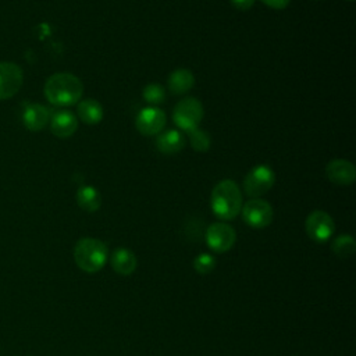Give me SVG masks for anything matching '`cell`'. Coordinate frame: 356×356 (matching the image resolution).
<instances>
[{
  "instance_id": "cell-1",
  "label": "cell",
  "mask_w": 356,
  "mask_h": 356,
  "mask_svg": "<svg viewBox=\"0 0 356 356\" xmlns=\"http://www.w3.org/2000/svg\"><path fill=\"white\" fill-rule=\"evenodd\" d=\"M47 102L57 107H70L79 102L83 93L82 81L70 72L50 75L43 88Z\"/></svg>"
},
{
  "instance_id": "cell-2",
  "label": "cell",
  "mask_w": 356,
  "mask_h": 356,
  "mask_svg": "<svg viewBox=\"0 0 356 356\" xmlns=\"http://www.w3.org/2000/svg\"><path fill=\"white\" fill-rule=\"evenodd\" d=\"M242 192L235 181L221 179L211 191L210 207L214 216L222 221L235 218L242 209Z\"/></svg>"
},
{
  "instance_id": "cell-3",
  "label": "cell",
  "mask_w": 356,
  "mask_h": 356,
  "mask_svg": "<svg viewBox=\"0 0 356 356\" xmlns=\"http://www.w3.org/2000/svg\"><path fill=\"white\" fill-rule=\"evenodd\" d=\"M108 259L107 245L96 238H81L74 248L75 264L85 273H96Z\"/></svg>"
},
{
  "instance_id": "cell-4",
  "label": "cell",
  "mask_w": 356,
  "mask_h": 356,
  "mask_svg": "<svg viewBox=\"0 0 356 356\" xmlns=\"http://www.w3.org/2000/svg\"><path fill=\"white\" fill-rule=\"evenodd\" d=\"M203 115H204V110L200 100L189 96V97L181 99L175 104L172 111V121L179 129L191 132L199 128V124L202 122Z\"/></svg>"
},
{
  "instance_id": "cell-5",
  "label": "cell",
  "mask_w": 356,
  "mask_h": 356,
  "mask_svg": "<svg viewBox=\"0 0 356 356\" xmlns=\"http://www.w3.org/2000/svg\"><path fill=\"white\" fill-rule=\"evenodd\" d=\"M275 182V172L267 164H259L249 170L243 178V191L249 197H259L268 192Z\"/></svg>"
},
{
  "instance_id": "cell-6",
  "label": "cell",
  "mask_w": 356,
  "mask_h": 356,
  "mask_svg": "<svg viewBox=\"0 0 356 356\" xmlns=\"http://www.w3.org/2000/svg\"><path fill=\"white\" fill-rule=\"evenodd\" d=\"M241 214L243 221L252 228H264L271 224L274 211L268 202L254 197L242 204Z\"/></svg>"
},
{
  "instance_id": "cell-7",
  "label": "cell",
  "mask_w": 356,
  "mask_h": 356,
  "mask_svg": "<svg viewBox=\"0 0 356 356\" xmlns=\"http://www.w3.org/2000/svg\"><path fill=\"white\" fill-rule=\"evenodd\" d=\"M305 228L307 236L312 241L323 243L332 236L335 231V224L328 213L323 210H314L306 217Z\"/></svg>"
},
{
  "instance_id": "cell-8",
  "label": "cell",
  "mask_w": 356,
  "mask_h": 356,
  "mask_svg": "<svg viewBox=\"0 0 356 356\" xmlns=\"http://www.w3.org/2000/svg\"><path fill=\"white\" fill-rule=\"evenodd\" d=\"M204 239L213 252L224 253L234 246L236 234L235 229L227 222H213L207 227Z\"/></svg>"
},
{
  "instance_id": "cell-9",
  "label": "cell",
  "mask_w": 356,
  "mask_h": 356,
  "mask_svg": "<svg viewBox=\"0 0 356 356\" xmlns=\"http://www.w3.org/2000/svg\"><path fill=\"white\" fill-rule=\"evenodd\" d=\"M24 82L22 68L11 61H0V100L11 99Z\"/></svg>"
},
{
  "instance_id": "cell-10",
  "label": "cell",
  "mask_w": 356,
  "mask_h": 356,
  "mask_svg": "<svg viewBox=\"0 0 356 356\" xmlns=\"http://www.w3.org/2000/svg\"><path fill=\"white\" fill-rule=\"evenodd\" d=\"M165 114L161 108L156 106L142 108L135 118L136 129L145 136H153L163 131L165 125Z\"/></svg>"
},
{
  "instance_id": "cell-11",
  "label": "cell",
  "mask_w": 356,
  "mask_h": 356,
  "mask_svg": "<svg viewBox=\"0 0 356 356\" xmlns=\"http://www.w3.org/2000/svg\"><path fill=\"white\" fill-rule=\"evenodd\" d=\"M325 175L330 182L339 186H348L356 179V168L349 160L334 159L325 165Z\"/></svg>"
},
{
  "instance_id": "cell-12",
  "label": "cell",
  "mask_w": 356,
  "mask_h": 356,
  "mask_svg": "<svg viewBox=\"0 0 356 356\" xmlns=\"http://www.w3.org/2000/svg\"><path fill=\"white\" fill-rule=\"evenodd\" d=\"M50 131L60 139H67L78 129V118L70 110H57L50 115Z\"/></svg>"
},
{
  "instance_id": "cell-13",
  "label": "cell",
  "mask_w": 356,
  "mask_h": 356,
  "mask_svg": "<svg viewBox=\"0 0 356 356\" xmlns=\"http://www.w3.org/2000/svg\"><path fill=\"white\" fill-rule=\"evenodd\" d=\"M50 121V111L39 103H29L22 111V124L28 131H42Z\"/></svg>"
},
{
  "instance_id": "cell-14",
  "label": "cell",
  "mask_w": 356,
  "mask_h": 356,
  "mask_svg": "<svg viewBox=\"0 0 356 356\" xmlns=\"http://www.w3.org/2000/svg\"><path fill=\"white\" fill-rule=\"evenodd\" d=\"M193 85H195V76L192 71L186 68L174 70L167 79L168 90L177 96L188 93L193 88Z\"/></svg>"
},
{
  "instance_id": "cell-15",
  "label": "cell",
  "mask_w": 356,
  "mask_h": 356,
  "mask_svg": "<svg viewBox=\"0 0 356 356\" xmlns=\"http://www.w3.org/2000/svg\"><path fill=\"white\" fill-rule=\"evenodd\" d=\"M185 146V136L178 129H167L160 134L156 139V147L160 153L164 154H174L184 149Z\"/></svg>"
},
{
  "instance_id": "cell-16",
  "label": "cell",
  "mask_w": 356,
  "mask_h": 356,
  "mask_svg": "<svg viewBox=\"0 0 356 356\" xmlns=\"http://www.w3.org/2000/svg\"><path fill=\"white\" fill-rule=\"evenodd\" d=\"M110 263L113 270L120 275H129L136 268V257L127 248H117L110 256Z\"/></svg>"
},
{
  "instance_id": "cell-17",
  "label": "cell",
  "mask_w": 356,
  "mask_h": 356,
  "mask_svg": "<svg viewBox=\"0 0 356 356\" xmlns=\"http://www.w3.org/2000/svg\"><path fill=\"white\" fill-rule=\"evenodd\" d=\"M76 114L82 122L88 125H95L103 118V107L95 99H85L78 102Z\"/></svg>"
},
{
  "instance_id": "cell-18",
  "label": "cell",
  "mask_w": 356,
  "mask_h": 356,
  "mask_svg": "<svg viewBox=\"0 0 356 356\" xmlns=\"http://www.w3.org/2000/svg\"><path fill=\"white\" fill-rule=\"evenodd\" d=\"M76 203L78 206L89 213H93L96 210H99L100 204H102V196L99 193V191L92 186V185H82L78 188L76 195H75Z\"/></svg>"
},
{
  "instance_id": "cell-19",
  "label": "cell",
  "mask_w": 356,
  "mask_h": 356,
  "mask_svg": "<svg viewBox=\"0 0 356 356\" xmlns=\"http://www.w3.org/2000/svg\"><path fill=\"white\" fill-rule=\"evenodd\" d=\"M331 250L338 257H349L356 250V242L350 235H339L331 243Z\"/></svg>"
},
{
  "instance_id": "cell-20",
  "label": "cell",
  "mask_w": 356,
  "mask_h": 356,
  "mask_svg": "<svg viewBox=\"0 0 356 356\" xmlns=\"http://www.w3.org/2000/svg\"><path fill=\"white\" fill-rule=\"evenodd\" d=\"M142 97L152 106H157L164 102L165 99V89L157 83V82H150L147 83L143 90H142Z\"/></svg>"
},
{
  "instance_id": "cell-21",
  "label": "cell",
  "mask_w": 356,
  "mask_h": 356,
  "mask_svg": "<svg viewBox=\"0 0 356 356\" xmlns=\"http://www.w3.org/2000/svg\"><path fill=\"white\" fill-rule=\"evenodd\" d=\"M189 142L191 146L195 152H207L210 149L211 145V138L209 136V134L200 128H196L193 131L189 132Z\"/></svg>"
},
{
  "instance_id": "cell-22",
  "label": "cell",
  "mask_w": 356,
  "mask_h": 356,
  "mask_svg": "<svg viewBox=\"0 0 356 356\" xmlns=\"http://www.w3.org/2000/svg\"><path fill=\"white\" fill-rule=\"evenodd\" d=\"M193 268L197 274H210L216 268V259L210 253H200L193 260Z\"/></svg>"
},
{
  "instance_id": "cell-23",
  "label": "cell",
  "mask_w": 356,
  "mask_h": 356,
  "mask_svg": "<svg viewBox=\"0 0 356 356\" xmlns=\"http://www.w3.org/2000/svg\"><path fill=\"white\" fill-rule=\"evenodd\" d=\"M263 4H266L267 7L270 8H274V10H282V8H286L291 3V0H260Z\"/></svg>"
},
{
  "instance_id": "cell-24",
  "label": "cell",
  "mask_w": 356,
  "mask_h": 356,
  "mask_svg": "<svg viewBox=\"0 0 356 356\" xmlns=\"http://www.w3.org/2000/svg\"><path fill=\"white\" fill-rule=\"evenodd\" d=\"M231 4L236 10L246 11V10L252 8V6L254 4V0H231Z\"/></svg>"
},
{
  "instance_id": "cell-25",
  "label": "cell",
  "mask_w": 356,
  "mask_h": 356,
  "mask_svg": "<svg viewBox=\"0 0 356 356\" xmlns=\"http://www.w3.org/2000/svg\"><path fill=\"white\" fill-rule=\"evenodd\" d=\"M348 1H353V0H348Z\"/></svg>"
}]
</instances>
